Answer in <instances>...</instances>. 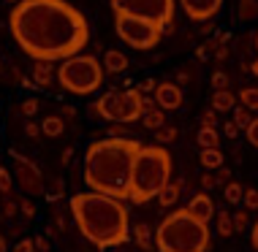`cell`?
<instances>
[{"label": "cell", "instance_id": "obj_31", "mask_svg": "<svg viewBox=\"0 0 258 252\" xmlns=\"http://www.w3.org/2000/svg\"><path fill=\"white\" fill-rule=\"evenodd\" d=\"M201 125H204V128H215V125H218V109H207L204 114H201Z\"/></svg>", "mask_w": 258, "mask_h": 252}, {"label": "cell", "instance_id": "obj_13", "mask_svg": "<svg viewBox=\"0 0 258 252\" xmlns=\"http://www.w3.org/2000/svg\"><path fill=\"white\" fill-rule=\"evenodd\" d=\"M185 209L196 217V220H201V222H209V220H212V214H215V204H212V198H209L207 193L193 195L190 204H187Z\"/></svg>", "mask_w": 258, "mask_h": 252}, {"label": "cell", "instance_id": "obj_27", "mask_svg": "<svg viewBox=\"0 0 258 252\" xmlns=\"http://www.w3.org/2000/svg\"><path fill=\"white\" fill-rule=\"evenodd\" d=\"M134 236H136V244L142 249H150V228L144 225V222H139V225L134 228Z\"/></svg>", "mask_w": 258, "mask_h": 252}, {"label": "cell", "instance_id": "obj_6", "mask_svg": "<svg viewBox=\"0 0 258 252\" xmlns=\"http://www.w3.org/2000/svg\"><path fill=\"white\" fill-rule=\"evenodd\" d=\"M57 81L71 95H93L103 84V65L93 54H74L60 62Z\"/></svg>", "mask_w": 258, "mask_h": 252}, {"label": "cell", "instance_id": "obj_3", "mask_svg": "<svg viewBox=\"0 0 258 252\" xmlns=\"http://www.w3.org/2000/svg\"><path fill=\"white\" fill-rule=\"evenodd\" d=\"M71 214L82 230V236L95 247L109 249L128 241L131 212L122 204V198L95 193V190L76 193L71 198Z\"/></svg>", "mask_w": 258, "mask_h": 252}, {"label": "cell", "instance_id": "obj_25", "mask_svg": "<svg viewBox=\"0 0 258 252\" xmlns=\"http://www.w3.org/2000/svg\"><path fill=\"white\" fill-rule=\"evenodd\" d=\"M242 195H245V187H242L239 182H228L226 185V201L228 204H239Z\"/></svg>", "mask_w": 258, "mask_h": 252}, {"label": "cell", "instance_id": "obj_2", "mask_svg": "<svg viewBox=\"0 0 258 252\" xmlns=\"http://www.w3.org/2000/svg\"><path fill=\"white\" fill-rule=\"evenodd\" d=\"M139 149H142V144L136 138H122V136H109L101 138V141H93L85 152L87 187L95 193H106L128 201L131 174H134Z\"/></svg>", "mask_w": 258, "mask_h": 252}, {"label": "cell", "instance_id": "obj_19", "mask_svg": "<svg viewBox=\"0 0 258 252\" xmlns=\"http://www.w3.org/2000/svg\"><path fill=\"white\" fill-rule=\"evenodd\" d=\"M212 109H218V111H231L234 109V93L231 90H215L212 93Z\"/></svg>", "mask_w": 258, "mask_h": 252}, {"label": "cell", "instance_id": "obj_29", "mask_svg": "<svg viewBox=\"0 0 258 252\" xmlns=\"http://www.w3.org/2000/svg\"><path fill=\"white\" fill-rule=\"evenodd\" d=\"M242 201H245V206L250 209V212L258 209V190H255V187H247L245 195H242Z\"/></svg>", "mask_w": 258, "mask_h": 252}, {"label": "cell", "instance_id": "obj_18", "mask_svg": "<svg viewBox=\"0 0 258 252\" xmlns=\"http://www.w3.org/2000/svg\"><path fill=\"white\" fill-rule=\"evenodd\" d=\"M236 19L239 22L258 19V0H236Z\"/></svg>", "mask_w": 258, "mask_h": 252}, {"label": "cell", "instance_id": "obj_43", "mask_svg": "<svg viewBox=\"0 0 258 252\" xmlns=\"http://www.w3.org/2000/svg\"><path fill=\"white\" fill-rule=\"evenodd\" d=\"M27 136H38V128H36V125H33V122L27 125Z\"/></svg>", "mask_w": 258, "mask_h": 252}, {"label": "cell", "instance_id": "obj_11", "mask_svg": "<svg viewBox=\"0 0 258 252\" xmlns=\"http://www.w3.org/2000/svg\"><path fill=\"white\" fill-rule=\"evenodd\" d=\"M179 9L193 22H209L223 9V0H179Z\"/></svg>", "mask_w": 258, "mask_h": 252}, {"label": "cell", "instance_id": "obj_23", "mask_svg": "<svg viewBox=\"0 0 258 252\" xmlns=\"http://www.w3.org/2000/svg\"><path fill=\"white\" fill-rule=\"evenodd\" d=\"M239 101H242V106H247L250 111H258V87H245L239 93Z\"/></svg>", "mask_w": 258, "mask_h": 252}, {"label": "cell", "instance_id": "obj_12", "mask_svg": "<svg viewBox=\"0 0 258 252\" xmlns=\"http://www.w3.org/2000/svg\"><path fill=\"white\" fill-rule=\"evenodd\" d=\"M182 101H185V95H182V90H179V84L160 81L155 87V103L163 111H177L179 106H182Z\"/></svg>", "mask_w": 258, "mask_h": 252}, {"label": "cell", "instance_id": "obj_21", "mask_svg": "<svg viewBox=\"0 0 258 252\" xmlns=\"http://www.w3.org/2000/svg\"><path fill=\"white\" fill-rule=\"evenodd\" d=\"M196 141H199L201 149H207V146H220V136H218V130H215V128H204V125H201Z\"/></svg>", "mask_w": 258, "mask_h": 252}, {"label": "cell", "instance_id": "obj_8", "mask_svg": "<svg viewBox=\"0 0 258 252\" xmlns=\"http://www.w3.org/2000/svg\"><path fill=\"white\" fill-rule=\"evenodd\" d=\"M114 30L128 46L134 49H155L163 36V27H158L150 19L142 17H128V14H114Z\"/></svg>", "mask_w": 258, "mask_h": 252}, {"label": "cell", "instance_id": "obj_20", "mask_svg": "<svg viewBox=\"0 0 258 252\" xmlns=\"http://www.w3.org/2000/svg\"><path fill=\"white\" fill-rule=\"evenodd\" d=\"M177 198H179V185H177V182H169V185L158 193V204L166 206V209L177 204Z\"/></svg>", "mask_w": 258, "mask_h": 252}, {"label": "cell", "instance_id": "obj_36", "mask_svg": "<svg viewBox=\"0 0 258 252\" xmlns=\"http://www.w3.org/2000/svg\"><path fill=\"white\" fill-rule=\"evenodd\" d=\"M33 249H36V241H30V239H22L14 247V252H33Z\"/></svg>", "mask_w": 258, "mask_h": 252}, {"label": "cell", "instance_id": "obj_44", "mask_svg": "<svg viewBox=\"0 0 258 252\" xmlns=\"http://www.w3.org/2000/svg\"><path fill=\"white\" fill-rule=\"evenodd\" d=\"M250 71H253V76H258V60L253 62V65H250Z\"/></svg>", "mask_w": 258, "mask_h": 252}, {"label": "cell", "instance_id": "obj_15", "mask_svg": "<svg viewBox=\"0 0 258 252\" xmlns=\"http://www.w3.org/2000/svg\"><path fill=\"white\" fill-rule=\"evenodd\" d=\"M103 71L106 73H125L128 71V57H125V52L109 49V52L103 54Z\"/></svg>", "mask_w": 258, "mask_h": 252}, {"label": "cell", "instance_id": "obj_28", "mask_svg": "<svg viewBox=\"0 0 258 252\" xmlns=\"http://www.w3.org/2000/svg\"><path fill=\"white\" fill-rule=\"evenodd\" d=\"M152 133H155V141L158 144H171L174 138H177V128H166V125H163V128H158V130H152Z\"/></svg>", "mask_w": 258, "mask_h": 252}, {"label": "cell", "instance_id": "obj_24", "mask_svg": "<svg viewBox=\"0 0 258 252\" xmlns=\"http://www.w3.org/2000/svg\"><path fill=\"white\" fill-rule=\"evenodd\" d=\"M218 233L220 236H234V217L226 212H218Z\"/></svg>", "mask_w": 258, "mask_h": 252}, {"label": "cell", "instance_id": "obj_35", "mask_svg": "<svg viewBox=\"0 0 258 252\" xmlns=\"http://www.w3.org/2000/svg\"><path fill=\"white\" fill-rule=\"evenodd\" d=\"M226 84H228V76L223 73V71H218V73L212 76V87H215V90H223Z\"/></svg>", "mask_w": 258, "mask_h": 252}, {"label": "cell", "instance_id": "obj_33", "mask_svg": "<svg viewBox=\"0 0 258 252\" xmlns=\"http://www.w3.org/2000/svg\"><path fill=\"white\" fill-rule=\"evenodd\" d=\"M36 111H38V101H36V98H27V101L22 103V114L25 117H33Z\"/></svg>", "mask_w": 258, "mask_h": 252}, {"label": "cell", "instance_id": "obj_45", "mask_svg": "<svg viewBox=\"0 0 258 252\" xmlns=\"http://www.w3.org/2000/svg\"><path fill=\"white\" fill-rule=\"evenodd\" d=\"M0 252H6V239L0 236Z\"/></svg>", "mask_w": 258, "mask_h": 252}, {"label": "cell", "instance_id": "obj_30", "mask_svg": "<svg viewBox=\"0 0 258 252\" xmlns=\"http://www.w3.org/2000/svg\"><path fill=\"white\" fill-rule=\"evenodd\" d=\"M245 136H247V141H250V144H253L255 149H258V117H255V120H253V122H250L247 128H245Z\"/></svg>", "mask_w": 258, "mask_h": 252}, {"label": "cell", "instance_id": "obj_40", "mask_svg": "<svg viewBox=\"0 0 258 252\" xmlns=\"http://www.w3.org/2000/svg\"><path fill=\"white\" fill-rule=\"evenodd\" d=\"M250 244H253V249H258V222L253 225V230H250Z\"/></svg>", "mask_w": 258, "mask_h": 252}, {"label": "cell", "instance_id": "obj_1", "mask_svg": "<svg viewBox=\"0 0 258 252\" xmlns=\"http://www.w3.org/2000/svg\"><path fill=\"white\" fill-rule=\"evenodd\" d=\"M9 30L33 62H62L90 41L85 14L68 0H22L9 14Z\"/></svg>", "mask_w": 258, "mask_h": 252}, {"label": "cell", "instance_id": "obj_39", "mask_svg": "<svg viewBox=\"0 0 258 252\" xmlns=\"http://www.w3.org/2000/svg\"><path fill=\"white\" fill-rule=\"evenodd\" d=\"M155 87H158V84L152 81V79H144L142 84H139V90H142V93H155Z\"/></svg>", "mask_w": 258, "mask_h": 252}, {"label": "cell", "instance_id": "obj_46", "mask_svg": "<svg viewBox=\"0 0 258 252\" xmlns=\"http://www.w3.org/2000/svg\"><path fill=\"white\" fill-rule=\"evenodd\" d=\"M9 3H14V6H17V3H22V0H9Z\"/></svg>", "mask_w": 258, "mask_h": 252}, {"label": "cell", "instance_id": "obj_17", "mask_svg": "<svg viewBox=\"0 0 258 252\" xmlns=\"http://www.w3.org/2000/svg\"><path fill=\"white\" fill-rule=\"evenodd\" d=\"M201 165L207 168V171H215V168H220L223 165V152H220V146H207V149H201Z\"/></svg>", "mask_w": 258, "mask_h": 252}, {"label": "cell", "instance_id": "obj_38", "mask_svg": "<svg viewBox=\"0 0 258 252\" xmlns=\"http://www.w3.org/2000/svg\"><path fill=\"white\" fill-rule=\"evenodd\" d=\"M209 52H215V44H201L199 46V60H207Z\"/></svg>", "mask_w": 258, "mask_h": 252}, {"label": "cell", "instance_id": "obj_32", "mask_svg": "<svg viewBox=\"0 0 258 252\" xmlns=\"http://www.w3.org/2000/svg\"><path fill=\"white\" fill-rule=\"evenodd\" d=\"M11 174L6 168H0V193H11Z\"/></svg>", "mask_w": 258, "mask_h": 252}, {"label": "cell", "instance_id": "obj_42", "mask_svg": "<svg viewBox=\"0 0 258 252\" xmlns=\"http://www.w3.org/2000/svg\"><path fill=\"white\" fill-rule=\"evenodd\" d=\"M22 212H25L27 217H33V204H27V201H25V204H22Z\"/></svg>", "mask_w": 258, "mask_h": 252}, {"label": "cell", "instance_id": "obj_22", "mask_svg": "<svg viewBox=\"0 0 258 252\" xmlns=\"http://www.w3.org/2000/svg\"><path fill=\"white\" fill-rule=\"evenodd\" d=\"M41 130H44V136L49 138H57L62 130H66V122L60 120V117H46L44 122H41Z\"/></svg>", "mask_w": 258, "mask_h": 252}, {"label": "cell", "instance_id": "obj_26", "mask_svg": "<svg viewBox=\"0 0 258 252\" xmlns=\"http://www.w3.org/2000/svg\"><path fill=\"white\" fill-rule=\"evenodd\" d=\"M234 122L239 125V130H245L250 122H253V117H250V109L247 106H234Z\"/></svg>", "mask_w": 258, "mask_h": 252}, {"label": "cell", "instance_id": "obj_16", "mask_svg": "<svg viewBox=\"0 0 258 252\" xmlns=\"http://www.w3.org/2000/svg\"><path fill=\"white\" fill-rule=\"evenodd\" d=\"M54 62H46V60H36L33 65V79H36L38 87H49V84L57 79V71H54Z\"/></svg>", "mask_w": 258, "mask_h": 252}, {"label": "cell", "instance_id": "obj_5", "mask_svg": "<svg viewBox=\"0 0 258 252\" xmlns=\"http://www.w3.org/2000/svg\"><path fill=\"white\" fill-rule=\"evenodd\" d=\"M155 241L160 252H207L209 228L187 209H177L158 225Z\"/></svg>", "mask_w": 258, "mask_h": 252}, {"label": "cell", "instance_id": "obj_41", "mask_svg": "<svg viewBox=\"0 0 258 252\" xmlns=\"http://www.w3.org/2000/svg\"><path fill=\"white\" fill-rule=\"evenodd\" d=\"M215 182H218V179H215L212 174H204V177H201V185H204V187H215Z\"/></svg>", "mask_w": 258, "mask_h": 252}, {"label": "cell", "instance_id": "obj_9", "mask_svg": "<svg viewBox=\"0 0 258 252\" xmlns=\"http://www.w3.org/2000/svg\"><path fill=\"white\" fill-rule=\"evenodd\" d=\"M114 14H128V17H142L155 22L158 27H171L177 0H111Z\"/></svg>", "mask_w": 258, "mask_h": 252}, {"label": "cell", "instance_id": "obj_47", "mask_svg": "<svg viewBox=\"0 0 258 252\" xmlns=\"http://www.w3.org/2000/svg\"><path fill=\"white\" fill-rule=\"evenodd\" d=\"M255 46H258V36H255Z\"/></svg>", "mask_w": 258, "mask_h": 252}, {"label": "cell", "instance_id": "obj_34", "mask_svg": "<svg viewBox=\"0 0 258 252\" xmlns=\"http://www.w3.org/2000/svg\"><path fill=\"white\" fill-rule=\"evenodd\" d=\"M247 228V212H236L234 214V230H245Z\"/></svg>", "mask_w": 258, "mask_h": 252}, {"label": "cell", "instance_id": "obj_10", "mask_svg": "<svg viewBox=\"0 0 258 252\" xmlns=\"http://www.w3.org/2000/svg\"><path fill=\"white\" fill-rule=\"evenodd\" d=\"M14 165H17V185L22 187L27 195H41V193H44L41 171H38V165L33 163L30 157L17 155V152H14Z\"/></svg>", "mask_w": 258, "mask_h": 252}, {"label": "cell", "instance_id": "obj_7", "mask_svg": "<svg viewBox=\"0 0 258 252\" xmlns=\"http://www.w3.org/2000/svg\"><path fill=\"white\" fill-rule=\"evenodd\" d=\"M93 114L109 122H134L144 114V93L142 90H111L93 103Z\"/></svg>", "mask_w": 258, "mask_h": 252}, {"label": "cell", "instance_id": "obj_14", "mask_svg": "<svg viewBox=\"0 0 258 252\" xmlns=\"http://www.w3.org/2000/svg\"><path fill=\"white\" fill-rule=\"evenodd\" d=\"M142 122L147 130H158L166 125V111L160 106H152L150 101H144V114H142Z\"/></svg>", "mask_w": 258, "mask_h": 252}, {"label": "cell", "instance_id": "obj_37", "mask_svg": "<svg viewBox=\"0 0 258 252\" xmlns=\"http://www.w3.org/2000/svg\"><path fill=\"white\" fill-rule=\"evenodd\" d=\"M226 136H228V138H236V136H239V125H236L234 120L226 122Z\"/></svg>", "mask_w": 258, "mask_h": 252}, {"label": "cell", "instance_id": "obj_4", "mask_svg": "<svg viewBox=\"0 0 258 252\" xmlns=\"http://www.w3.org/2000/svg\"><path fill=\"white\" fill-rule=\"evenodd\" d=\"M171 155L160 144L155 146H142L134 163V174H131V204H147V201L158 198V193L169 185L171 179Z\"/></svg>", "mask_w": 258, "mask_h": 252}]
</instances>
